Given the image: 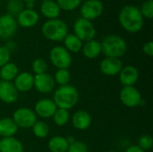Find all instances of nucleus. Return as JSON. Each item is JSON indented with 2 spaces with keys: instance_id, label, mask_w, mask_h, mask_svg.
Returning a JSON list of instances; mask_svg holds the SVG:
<instances>
[{
  "instance_id": "6e6552de",
  "label": "nucleus",
  "mask_w": 153,
  "mask_h": 152,
  "mask_svg": "<svg viewBox=\"0 0 153 152\" xmlns=\"http://www.w3.org/2000/svg\"><path fill=\"white\" fill-rule=\"evenodd\" d=\"M74 34L82 42L94 39L96 36V28L93 23L82 17L77 19L74 24Z\"/></svg>"
},
{
  "instance_id": "a211bd4d",
  "label": "nucleus",
  "mask_w": 153,
  "mask_h": 152,
  "mask_svg": "<svg viewBox=\"0 0 153 152\" xmlns=\"http://www.w3.org/2000/svg\"><path fill=\"white\" fill-rule=\"evenodd\" d=\"M39 20V15L34 9H23L17 15V24L22 28L34 27Z\"/></svg>"
},
{
  "instance_id": "f8f14e48",
  "label": "nucleus",
  "mask_w": 153,
  "mask_h": 152,
  "mask_svg": "<svg viewBox=\"0 0 153 152\" xmlns=\"http://www.w3.org/2000/svg\"><path fill=\"white\" fill-rule=\"evenodd\" d=\"M123 66L120 58L105 57L100 63V71L103 75L114 77L119 74Z\"/></svg>"
},
{
  "instance_id": "412c9836",
  "label": "nucleus",
  "mask_w": 153,
  "mask_h": 152,
  "mask_svg": "<svg viewBox=\"0 0 153 152\" xmlns=\"http://www.w3.org/2000/svg\"><path fill=\"white\" fill-rule=\"evenodd\" d=\"M82 55L88 59H95L101 54V44L96 39L85 42L82 48Z\"/></svg>"
},
{
  "instance_id": "5701e85b",
  "label": "nucleus",
  "mask_w": 153,
  "mask_h": 152,
  "mask_svg": "<svg viewBox=\"0 0 153 152\" xmlns=\"http://www.w3.org/2000/svg\"><path fill=\"white\" fill-rule=\"evenodd\" d=\"M60 8L57 5L56 2L53 0H47L43 1V3L40 5V12L41 13L48 18V20L52 19H57V17L60 14Z\"/></svg>"
},
{
  "instance_id": "cd10ccee",
  "label": "nucleus",
  "mask_w": 153,
  "mask_h": 152,
  "mask_svg": "<svg viewBox=\"0 0 153 152\" xmlns=\"http://www.w3.org/2000/svg\"><path fill=\"white\" fill-rule=\"evenodd\" d=\"M53 78L56 84L58 86H65L70 84L71 73L68 69H56Z\"/></svg>"
},
{
  "instance_id": "aec40b11",
  "label": "nucleus",
  "mask_w": 153,
  "mask_h": 152,
  "mask_svg": "<svg viewBox=\"0 0 153 152\" xmlns=\"http://www.w3.org/2000/svg\"><path fill=\"white\" fill-rule=\"evenodd\" d=\"M19 128L12 119V117H3L0 119V137L9 138L14 137Z\"/></svg>"
},
{
  "instance_id": "c85d7f7f",
  "label": "nucleus",
  "mask_w": 153,
  "mask_h": 152,
  "mask_svg": "<svg viewBox=\"0 0 153 152\" xmlns=\"http://www.w3.org/2000/svg\"><path fill=\"white\" fill-rule=\"evenodd\" d=\"M48 65L47 61L41 57L36 58L31 63V71L34 75L48 73Z\"/></svg>"
},
{
  "instance_id": "f257e3e1",
  "label": "nucleus",
  "mask_w": 153,
  "mask_h": 152,
  "mask_svg": "<svg viewBox=\"0 0 153 152\" xmlns=\"http://www.w3.org/2000/svg\"><path fill=\"white\" fill-rule=\"evenodd\" d=\"M119 22L124 30L130 33L139 32L143 27L144 19L140 9L134 5H126L119 13Z\"/></svg>"
},
{
  "instance_id": "a19ab883",
  "label": "nucleus",
  "mask_w": 153,
  "mask_h": 152,
  "mask_svg": "<svg viewBox=\"0 0 153 152\" xmlns=\"http://www.w3.org/2000/svg\"><path fill=\"white\" fill-rule=\"evenodd\" d=\"M22 2L24 1L25 3H28V2H33V3H34V2H35L36 0H22Z\"/></svg>"
},
{
  "instance_id": "a18cd8bd",
  "label": "nucleus",
  "mask_w": 153,
  "mask_h": 152,
  "mask_svg": "<svg viewBox=\"0 0 153 152\" xmlns=\"http://www.w3.org/2000/svg\"><path fill=\"white\" fill-rule=\"evenodd\" d=\"M44 1H47V0H44Z\"/></svg>"
},
{
  "instance_id": "c756f323",
  "label": "nucleus",
  "mask_w": 153,
  "mask_h": 152,
  "mask_svg": "<svg viewBox=\"0 0 153 152\" xmlns=\"http://www.w3.org/2000/svg\"><path fill=\"white\" fill-rule=\"evenodd\" d=\"M24 9V4L22 0H9L7 3V12L8 14L14 17L18 15Z\"/></svg>"
},
{
  "instance_id": "7c9ffc66",
  "label": "nucleus",
  "mask_w": 153,
  "mask_h": 152,
  "mask_svg": "<svg viewBox=\"0 0 153 152\" xmlns=\"http://www.w3.org/2000/svg\"><path fill=\"white\" fill-rule=\"evenodd\" d=\"M137 146L144 151H150L153 146V139L151 134L145 133L139 137Z\"/></svg>"
},
{
  "instance_id": "4be33fe9",
  "label": "nucleus",
  "mask_w": 153,
  "mask_h": 152,
  "mask_svg": "<svg viewBox=\"0 0 153 152\" xmlns=\"http://www.w3.org/2000/svg\"><path fill=\"white\" fill-rule=\"evenodd\" d=\"M69 143L66 137L62 135H55L48 142V152H67Z\"/></svg>"
},
{
  "instance_id": "4468645a",
  "label": "nucleus",
  "mask_w": 153,
  "mask_h": 152,
  "mask_svg": "<svg viewBox=\"0 0 153 152\" xmlns=\"http://www.w3.org/2000/svg\"><path fill=\"white\" fill-rule=\"evenodd\" d=\"M13 83L19 93L29 92L34 86V74L30 72H20Z\"/></svg>"
},
{
  "instance_id": "9d476101",
  "label": "nucleus",
  "mask_w": 153,
  "mask_h": 152,
  "mask_svg": "<svg viewBox=\"0 0 153 152\" xmlns=\"http://www.w3.org/2000/svg\"><path fill=\"white\" fill-rule=\"evenodd\" d=\"M104 11V6L101 1L99 0H88L84 2L81 7V15L82 18L93 21L100 17Z\"/></svg>"
},
{
  "instance_id": "f03ea898",
  "label": "nucleus",
  "mask_w": 153,
  "mask_h": 152,
  "mask_svg": "<svg viewBox=\"0 0 153 152\" xmlns=\"http://www.w3.org/2000/svg\"><path fill=\"white\" fill-rule=\"evenodd\" d=\"M52 99L57 108L71 110L78 104L80 95L78 90L74 86L67 84L65 86H58L55 89Z\"/></svg>"
},
{
  "instance_id": "bb28decb",
  "label": "nucleus",
  "mask_w": 153,
  "mask_h": 152,
  "mask_svg": "<svg viewBox=\"0 0 153 152\" xmlns=\"http://www.w3.org/2000/svg\"><path fill=\"white\" fill-rule=\"evenodd\" d=\"M31 130L34 136L39 139H46L50 132L49 125L42 120H38L31 127Z\"/></svg>"
},
{
  "instance_id": "58836bf2",
  "label": "nucleus",
  "mask_w": 153,
  "mask_h": 152,
  "mask_svg": "<svg viewBox=\"0 0 153 152\" xmlns=\"http://www.w3.org/2000/svg\"><path fill=\"white\" fill-rule=\"evenodd\" d=\"M66 140H67V142H68V143H69V144H71V143H73L74 142H75V141H76V140L74 139V136H72V135L67 136V137H66Z\"/></svg>"
},
{
  "instance_id": "7ed1b4c3",
  "label": "nucleus",
  "mask_w": 153,
  "mask_h": 152,
  "mask_svg": "<svg viewBox=\"0 0 153 152\" xmlns=\"http://www.w3.org/2000/svg\"><path fill=\"white\" fill-rule=\"evenodd\" d=\"M101 44V54L106 57L120 58L127 51V43L118 35H108L103 39Z\"/></svg>"
},
{
  "instance_id": "c03bdc74",
  "label": "nucleus",
  "mask_w": 153,
  "mask_h": 152,
  "mask_svg": "<svg viewBox=\"0 0 153 152\" xmlns=\"http://www.w3.org/2000/svg\"><path fill=\"white\" fill-rule=\"evenodd\" d=\"M134 1H140V0H134Z\"/></svg>"
},
{
  "instance_id": "2eb2a0df",
  "label": "nucleus",
  "mask_w": 153,
  "mask_h": 152,
  "mask_svg": "<svg viewBox=\"0 0 153 152\" xmlns=\"http://www.w3.org/2000/svg\"><path fill=\"white\" fill-rule=\"evenodd\" d=\"M119 82L122 86H134L140 78L139 70L131 65L123 66L119 74H118Z\"/></svg>"
},
{
  "instance_id": "1a4fd4ad",
  "label": "nucleus",
  "mask_w": 153,
  "mask_h": 152,
  "mask_svg": "<svg viewBox=\"0 0 153 152\" xmlns=\"http://www.w3.org/2000/svg\"><path fill=\"white\" fill-rule=\"evenodd\" d=\"M56 84L54 81L53 75L48 73L34 75L33 89L40 94L52 93L56 89Z\"/></svg>"
},
{
  "instance_id": "9b49d317",
  "label": "nucleus",
  "mask_w": 153,
  "mask_h": 152,
  "mask_svg": "<svg viewBox=\"0 0 153 152\" xmlns=\"http://www.w3.org/2000/svg\"><path fill=\"white\" fill-rule=\"evenodd\" d=\"M56 108H57L52 99L43 98L35 103L33 111L39 117L42 119H49L52 118Z\"/></svg>"
},
{
  "instance_id": "0eeeda50",
  "label": "nucleus",
  "mask_w": 153,
  "mask_h": 152,
  "mask_svg": "<svg viewBox=\"0 0 153 152\" xmlns=\"http://www.w3.org/2000/svg\"><path fill=\"white\" fill-rule=\"evenodd\" d=\"M119 99L121 103L128 108L139 107L143 101L140 90L134 86L122 87L119 92Z\"/></svg>"
},
{
  "instance_id": "423d86ee",
  "label": "nucleus",
  "mask_w": 153,
  "mask_h": 152,
  "mask_svg": "<svg viewBox=\"0 0 153 152\" xmlns=\"http://www.w3.org/2000/svg\"><path fill=\"white\" fill-rule=\"evenodd\" d=\"M12 119L18 128L29 129L31 128L33 125L38 121V116H36L33 109L28 107H21L14 110Z\"/></svg>"
},
{
  "instance_id": "393cba45",
  "label": "nucleus",
  "mask_w": 153,
  "mask_h": 152,
  "mask_svg": "<svg viewBox=\"0 0 153 152\" xmlns=\"http://www.w3.org/2000/svg\"><path fill=\"white\" fill-rule=\"evenodd\" d=\"M63 42H64V47L71 54L79 53L80 51H82L83 46V42L74 33L67 34L64 39Z\"/></svg>"
},
{
  "instance_id": "37998d69",
  "label": "nucleus",
  "mask_w": 153,
  "mask_h": 152,
  "mask_svg": "<svg viewBox=\"0 0 153 152\" xmlns=\"http://www.w3.org/2000/svg\"><path fill=\"white\" fill-rule=\"evenodd\" d=\"M0 6H1V0H0Z\"/></svg>"
},
{
  "instance_id": "c9c22d12",
  "label": "nucleus",
  "mask_w": 153,
  "mask_h": 152,
  "mask_svg": "<svg viewBox=\"0 0 153 152\" xmlns=\"http://www.w3.org/2000/svg\"><path fill=\"white\" fill-rule=\"evenodd\" d=\"M143 52L144 55H146L147 56L152 57L153 56V42L152 40L144 43V45L143 46Z\"/></svg>"
},
{
  "instance_id": "f3484780",
  "label": "nucleus",
  "mask_w": 153,
  "mask_h": 152,
  "mask_svg": "<svg viewBox=\"0 0 153 152\" xmlns=\"http://www.w3.org/2000/svg\"><path fill=\"white\" fill-rule=\"evenodd\" d=\"M19 98V92L12 82L0 81V100L5 104H13Z\"/></svg>"
},
{
  "instance_id": "49530a36",
  "label": "nucleus",
  "mask_w": 153,
  "mask_h": 152,
  "mask_svg": "<svg viewBox=\"0 0 153 152\" xmlns=\"http://www.w3.org/2000/svg\"><path fill=\"white\" fill-rule=\"evenodd\" d=\"M99 1H100V0H99Z\"/></svg>"
},
{
  "instance_id": "a878e982",
  "label": "nucleus",
  "mask_w": 153,
  "mask_h": 152,
  "mask_svg": "<svg viewBox=\"0 0 153 152\" xmlns=\"http://www.w3.org/2000/svg\"><path fill=\"white\" fill-rule=\"evenodd\" d=\"M71 119V114L69 110L63 108H56V112L52 116V120L54 124L59 127H63L66 125Z\"/></svg>"
},
{
  "instance_id": "ea45409f",
  "label": "nucleus",
  "mask_w": 153,
  "mask_h": 152,
  "mask_svg": "<svg viewBox=\"0 0 153 152\" xmlns=\"http://www.w3.org/2000/svg\"><path fill=\"white\" fill-rule=\"evenodd\" d=\"M33 7H34V3L33 2L26 3V9H33Z\"/></svg>"
},
{
  "instance_id": "473e14b6",
  "label": "nucleus",
  "mask_w": 153,
  "mask_h": 152,
  "mask_svg": "<svg viewBox=\"0 0 153 152\" xmlns=\"http://www.w3.org/2000/svg\"><path fill=\"white\" fill-rule=\"evenodd\" d=\"M140 12L143 18L152 19L153 17V1L152 0H147L145 1L140 9Z\"/></svg>"
},
{
  "instance_id": "4c0bfd02",
  "label": "nucleus",
  "mask_w": 153,
  "mask_h": 152,
  "mask_svg": "<svg viewBox=\"0 0 153 152\" xmlns=\"http://www.w3.org/2000/svg\"><path fill=\"white\" fill-rule=\"evenodd\" d=\"M5 47L10 51V52H12L13 50H14V48H15V43L13 42V41H8L7 43H6V45H5Z\"/></svg>"
},
{
  "instance_id": "ddd939ff",
  "label": "nucleus",
  "mask_w": 153,
  "mask_h": 152,
  "mask_svg": "<svg viewBox=\"0 0 153 152\" xmlns=\"http://www.w3.org/2000/svg\"><path fill=\"white\" fill-rule=\"evenodd\" d=\"M16 19L6 13L0 16V39H8L14 35L17 30Z\"/></svg>"
},
{
  "instance_id": "79ce46f5",
  "label": "nucleus",
  "mask_w": 153,
  "mask_h": 152,
  "mask_svg": "<svg viewBox=\"0 0 153 152\" xmlns=\"http://www.w3.org/2000/svg\"><path fill=\"white\" fill-rule=\"evenodd\" d=\"M108 152H117V151H108Z\"/></svg>"
},
{
  "instance_id": "72a5a7b5",
  "label": "nucleus",
  "mask_w": 153,
  "mask_h": 152,
  "mask_svg": "<svg viewBox=\"0 0 153 152\" xmlns=\"http://www.w3.org/2000/svg\"><path fill=\"white\" fill-rule=\"evenodd\" d=\"M67 152H89L88 146L81 141H75L69 144Z\"/></svg>"
},
{
  "instance_id": "dca6fc26",
  "label": "nucleus",
  "mask_w": 153,
  "mask_h": 152,
  "mask_svg": "<svg viewBox=\"0 0 153 152\" xmlns=\"http://www.w3.org/2000/svg\"><path fill=\"white\" fill-rule=\"evenodd\" d=\"M70 121L74 129L78 131H85L91 127L92 118L88 111L81 109L77 110L73 114V116H71Z\"/></svg>"
},
{
  "instance_id": "f704fd0d",
  "label": "nucleus",
  "mask_w": 153,
  "mask_h": 152,
  "mask_svg": "<svg viewBox=\"0 0 153 152\" xmlns=\"http://www.w3.org/2000/svg\"><path fill=\"white\" fill-rule=\"evenodd\" d=\"M11 52L5 47V46H0V68L10 62Z\"/></svg>"
},
{
  "instance_id": "20e7f679",
  "label": "nucleus",
  "mask_w": 153,
  "mask_h": 152,
  "mask_svg": "<svg viewBox=\"0 0 153 152\" xmlns=\"http://www.w3.org/2000/svg\"><path fill=\"white\" fill-rule=\"evenodd\" d=\"M43 36L51 41H63L68 34V27L66 23L60 19H52L45 22L41 27Z\"/></svg>"
},
{
  "instance_id": "39448f33",
  "label": "nucleus",
  "mask_w": 153,
  "mask_h": 152,
  "mask_svg": "<svg viewBox=\"0 0 153 152\" xmlns=\"http://www.w3.org/2000/svg\"><path fill=\"white\" fill-rule=\"evenodd\" d=\"M49 61L56 69H69L73 63L72 54L63 46H55L49 51Z\"/></svg>"
},
{
  "instance_id": "2f4dec72",
  "label": "nucleus",
  "mask_w": 153,
  "mask_h": 152,
  "mask_svg": "<svg viewBox=\"0 0 153 152\" xmlns=\"http://www.w3.org/2000/svg\"><path fill=\"white\" fill-rule=\"evenodd\" d=\"M82 0H56V4L60 10L73 11L81 4Z\"/></svg>"
},
{
  "instance_id": "e433bc0d",
  "label": "nucleus",
  "mask_w": 153,
  "mask_h": 152,
  "mask_svg": "<svg viewBox=\"0 0 153 152\" xmlns=\"http://www.w3.org/2000/svg\"><path fill=\"white\" fill-rule=\"evenodd\" d=\"M125 152H146L143 151L141 148H139L137 145H130L126 149Z\"/></svg>"
},
{
  "instance_id": "b1692460",
  "label": "nucleus",
  "mask_w": 153,
  "mask_h": 152,
  "mask_svg": "<svg viewBox=\"0 0 153 152\" xmlns=\"http://www.w3.org/2000/svg\"><path fill=\"white\" fill-rule=\"evenodd\" d=\"M19 73L17 65L10 61L0 68V81L13 82Z\"/></svg>"
},
{
  "instance_id": "6ab92c4d",
  "label": "nucleus",
  "mask_w": 153,
  "mask_h": 152,
  "mask_svg": "<svg viewBox=\"0 0 153 152\" xmlns=\"http://www.w3.org/2000/svg\"><path fill=\"white\" fill-rule=\"evenodd\" d=\"M0 152H24L22 142L15 137L0 140Z\"/></svg>"
}]
</instances>
